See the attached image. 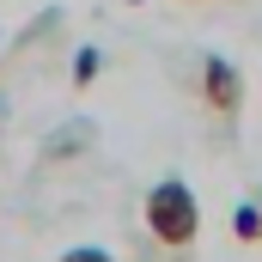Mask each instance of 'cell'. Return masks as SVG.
I'll return each instance as SVG.
<instances>
[{"instance_id": "1", "label": "cell", "mask_w": 262, "mask_h": 262, "mask_svg": "<svg viewBox=\"0 0 262 262\" xmlns=\"http://www.w3.org/2000/svg\"><path fill=\"white\" fill-rule=\"evenodd\" d=\"M146 232L165 244V250H189L201 238V201L183 177H165L146 189Z\"/></svg>"}, {"instance_id": "2", "label": "cell", "mask_w": 262, "mask_h": 262, "mask_svg": "<svg viewBox=\"0 0 262 262\" xmlns=\"http://www.w3.org/2000/svg\"><path fill=\"white\" fill-rule=\"evenodd\" d=\"M201 104L213 110V116H238V104H244V79H238V67L226 61V55H207L201 61Z\"/></svg>"}, {"instance_id": "3", "label": "cell", "mask_w": 262, "mask_h": 262, "mask_svg": "<svg viewBox=\"0 0 262 262\" xmlns=\"http://www.w3.org/2000/svg\"><path fill=\"white\" fill-rule=\"evenodd\" d=\"M79 140H92V122H73V128H61L55 140H49V159H67V152H79Z\"/></svg>"}, {"instance_id": "4", "label": "cell", "mask_w": 262, "mask_h": 262, "mask_svg": "<svg viewBox=\"0 0 262 262\" xmlns=\"http://www.w3.org/2000/svg\"><path fill=\"white\" fill-rule=\"evenodd\" d=\"M98 73H104V55H98V49H79V55H73V85H92Z\"/></svg>"}, {"instance_id": "5", "label": "cell", "mask_w": 262, "mask_h": 262, "mask_svg": "<svg viewBox=\"0 0 262 262\" xmlns=\"http://www.w3.org/2000/svg\"><path fill=\"white\" fill-rule=\"evenodd\" d=\"M232 226H238V238H244V244H256V238H262V207H238V213H232Z\"/></svg>"}, {"instance_id": "6", "label": "cell", "mask_w": 262, "mask_h": 262, "mask_svg": "<svg viewBox=\"0 0 262 262\" xmlns=\"http://www.w3.org/2000/svg\"><path fill=\"white\" fill-rule=\"evenodd\" d=\"M61 262H110V256H104V250H92V244H85V250H67Z\"/></svg>"}, {"instance_id": "7", "label": "cell", "mask_w": 262, "mask_h": 262, "mask_svg": "<svg viewBox=\"0 0 262 262\" xmlns=\"http://www.w3.org/2000/svg\"><path fill=\"white\" fill-rule=\"evenodd\" d=\"M0 61H6V49H0Z\"/></svg>"}, {"instance_id": "8", "label": "cell", "mask_w": 262, "mask_h": 262, "mask_svg": "<svg viewBox=\"0 0 262 262\" xmlns=\"http://www.w3.org/2000/svg\"><path fill=\"white\" fill-rule=\"evenodd\" d=\"M256 207H262V195H256Z\"/></svg>"}]
</instances>
